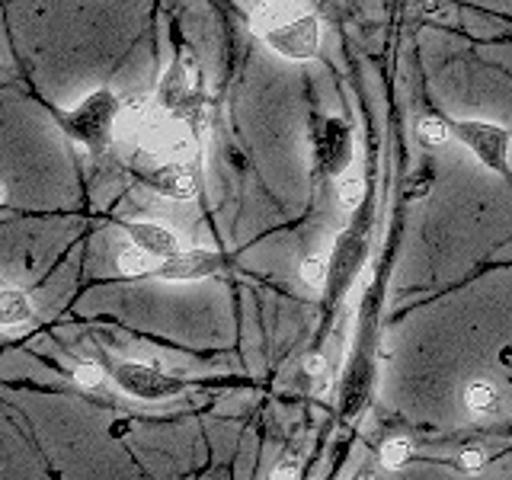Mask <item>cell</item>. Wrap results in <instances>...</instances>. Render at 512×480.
Returning <instances> with one entry per match:
<instances>
[{
  "mask_svg": "<svg viewBox=\"0 0 512 480\" xmlns=\"http://www.w3.org/2000/svg\"><path fill=\"white\" fill-rule=\"evenodd\" d=\"M119 109L122 103L112 90H93L87 100H80L74 109L58 112V125L77 144H84L87 151L103 154L112 144V138H116Z\"/></svg>",
  "mask_w": 512,
  "mask_h": 480,
  "instance_id": "obj_1",
  "label": "cell"
},
{
  "mask_svg": "<svg viewBox=\"0 0 512 480\" xmlns=\"http://www.w3.org/2000/svg\"><path fill=\"white\" fill-rule=\"evenodd\" d=\"M103 368L106 375L119 384V391L135 397V400H170V397H180L186 384L170 375L167 368H160L157 362H128V359H112L103 356Z\"/></svg>",
  "mask_w": 512,
  "mask_h": 480,
  "instance_id": "obj_2",
  "label": "cell"
},
{
  "mask_svg": "<svg viewBox=\"0 0 512 480\" xmlns=\"http://www.w3.org/2000/svg\"><path fill=\"white\" fill-rule=\"evenodd\" d=\"M157 106L170 112V116L176 119H186L192 122L199 116V106H202V84H199V68L196 61H192L189 55L176 58L164 80H160L157 87Z\"/></svg>",
  "mask_w": 512,
  "mask_h": 480,
  "instance_id": "obj_3",
  "label": "cell"
},
{
  "mask_svg": "<svg viewBox=\"0 0 512 480\" xmlns=\"http://www.w3.org/2000/svg\"><path fill=\"white\" fill-rule=\"evenodd\" d=\"M452 132L487 170L509 173V151H512L509 128L496 122H484V119H458L452 125Z\"/></svg>",
  "mask_w": 512,
  "mask_h": 480,
  "instance_id": "obj_4",
  "label": "cell"
},
{
  "mask_svg": "<svg viewBox=\"0 0 512 480\" xmlns=\"http://www.w3.org/2000/svg\"><path fill=\"white\" fill-rule=\"evenodd\" d=\"M263 42L285 61H314L324 42V26L314 13H298L292 20L279 23L276 29H269Z\"/></svg>",
  "mask_w": 512,
  "mask_h": 480,
  "instance_id": "obj_5",
  "label": "cell"
},
{
  "mask_svg": "<svg viewBox=\"0 0 512 480\" xmlns=\"http://www.w3.org/2000/svg\"><path fill=\"white\" fill-rule=\"evenodd\" d=\"M224 266V256L218 250H202V247H192V250H176L170 253L167 260H160L154 269V279H164V282H196V279H208L221 272Z\"/></svg>",
  "mask_w": 512,
  "mask_h": 480,
  "instance_id": "obj_6",
  "label": "cell"
},
{
  "mask_svg": "<svg viewBox=\"0 0 512 480\" xmlns=\"http://www.w3.org/2000/svg\"><path fill=\"white\" fill-rule=\"evenodd\" d=\"M365 250H368V221L356 224V228H349L343 237H340V244H336L333 250V260H330V292L333 298H340L346 288H349V279L356 276V272L362 269L365 263Z\"/></svg>",
  "mask_w": 512,
  "mask_h": 480,
  "instance_id": "obj_7",
  "label": "cell"
},
{
  "mask_svg": "<svg viewBox=\"0 0 512 480\" xmlns=\"http://www.w3.org/2000/svg\"><path fill=\"white\" fill-rule=\"evenodd\" d=\"M151 189L160 196L189 202L199 196V167L192 160H167L151 173Z\"/></svg>",
  "mask_w": 512,
  "mask_h": 480,
  "instance_id": "obj_8",
  "label": "cell"
},
{
  "mask_svg": "<svg viewBox=\"0 0 512 480\" xmlns=\"http://www.w3.org/2000/svg\"><path fill=\"white\" fill-rule=\"evenodd\" d=\"M317 157L330 176L346 173L349 160H352V135H349L346 122H340V119L324 122V135L317 138Z\"/></svg>",
  "mask_w": 512,
  "mask_h": 480,
  "instance_id": "obj_9",
  "label": "cell"
},
{
  "mask_svg": "<svg viewBox=\"0 0 512 480\" xmlns=\"http://www.w3.org/2000/svg\"><path fill=\"white\" fill-rule=\"evenodd\" d=\"M125 234L132 244L148 250L151 256H157V260H167L170 253L180 250V237H176L170 228H164V224H154V221H128Z\"/></svg>",
  "mask_w": 512,
  "mask_h": 480,
  "instance_id": "obj_10",
  "label": "cell"
},
{
  "mask_svg": "<svg viewBox=\"0 0 512 480\" xmlns=\"http://www.w3.org/2000/svg\"><path fill=\"white\" fill-rule=\"evenodd\" d=\"M32 317H36V304H32V298L23 292V288L7 285L4 292H0V327H4V333H13V330L32 324Z\"/></svg>",
  "mask_w": 512,
  "mask_h": 480,
  "instance_id": "obj_11",
  "label": "cell"
},
{
  "mask_svg": "<svg viewBox=\"0 0 512 480\" xmlns=\"http://www.w3.org/2000/svg\"><path fill=\"white\" fill-rule=\"evenodd\" d=\"M160 106L154 100H144V96H138V100H128L122 103L119 109V122H116V138H125V141H141L144 128H148V122L154 119V112Z\"/></svg>",
  "mask_w": 512,
  "mask_h": 480,
  "instance_id": "obj_12",
  "label": "cell"
},
{
  "mask_svg": "<svg viewBox=\"0 0 512 480\" xmlns=\"http://www.w3.org/2000/svg\"><path fill=\"white\" fill-rule=\"evenodd\" d=\"M298 13H304L298 0H260V4L253 7L250 26H253V32L266 36L269 29H276L279 23L292 20V16H298Z\"/></svg>",
  "mask_w": 512,
  "mask_h": 480,
  "instance_id": "obj_13",
  "label": "cell"
},
{
  "mask_svg": "<svg viewBox=\"0 0 512 480\" xmlns=\"http://www.w3.org/2000/svg\"><path fill=\"white\" fill-rule=\"evenodd\" d=\"M464 407H468V413H474V416H490L496 407H500V391H496V384L484 381V378L471 381L468 388H464Z\"/></svg>",
  "mask_w": 512,
  "mask_h": 480,
  "instance_id": "obj_14",
  "label": "cell"
},
{
  "mask_svg": "<svg viewBox=\"0 0 512 480\" xmlns=\"http://www.w3.org/2000/svg\"><path fill=\"white\" fill-rule=\"evenodd\" d=\"M119 272L128 279H138V276H154V269H157V256H151L148 250H141L138 244H132L128 240V247L119 250Z\"/></svg>",
  "mask_w": 512,
  "mask_h": 480,
  "instance_id": "obj_15",
  "label": "cell"
},
{
  "mask_svg": "<svg viewBox=\"0 0 512 480\" xmlns=\"http://www.w3.org/2000/svg\"><path fill=\"white\" fill-rule=\"evenodd\" d=\"M416 138H420V144H426V148H442L448 138H455V132L445 119L423 116L420 122H416Z\"/></svg>",
  "mask_w": 512,
  "mask_h": 480,
  "instance_id": "obj_16",
  "label": "cell"
},
{
  "mask_svg": "<svg viewBox=\"0 0 512 480\" xmlns=\"http://www.w3.org/2000/svg\"><path fill=\"white\" fill-rule=\"evenodd\" d=\"M336 202L343 208H359L365 202V176L359 170H349L336 183Z\"/></svg>",
  "mask_w": 512,
  "mask_h": 480,
  "instance_id": "obj_17",
  "label": "cell"
},
{
  "mask_svg": "<svg viewBox=\"0 0 512 480\" xmlns=\"http://www.w3.org/2000/svg\"><path fill=\"white\" fill-rule=\"evenodd\" d=\"M298 276H301L304 285H311V288L327 285L330 282V260H320V256H308V260H301Z\"/></svg>",
  "mask_w": 512,
  "mask_h": 480,
  "instance_id": "obj_18",
  "label": "cell"
},
{
  "mask_svg": "<svg viewBox=\"0 0 512 480\" xmlns=\"http://www.w3.org/2000/svg\"><path fill=\"white\" fill-rule=\"evenodd\" d=\"M410 442L407 439H391V442H384L381 448V464L388 471H397V468H404V464L410 461Z\"/></svg>",
  "mask_w": 512,
  "mask_h": 480,
  "instance_id": "obj_19",
  "label": "cell"
},
{
  "mask_svg": "<svg viewBox=\"0 0 512 480\" xmlns=\"http://www.w3.org/2000/svg\"><path fill=\"white\" fill-rule=\"evenodd\" d=\"M103 362L96 365V362H80L77 368H74V381L80 384V388H87V391H93V388H100L103 384Z\"/></svg>",
  "mask_w": 512,
  "mask_h": 480,
  "instance_id": "obj_20",
  "label": "cell"
},
{
  "mask_svg": "<svg viewBox=\"0 0 512 480\" xmlns=\"http://www.w3.org/2000/svg\"><path fill=\"white\" fill-rule=\"evenodd\" d=\"M458 468L464 474H480L484 471V452H480V448H464L458 455Z\"/></svg>",
  "mask_w": 512,
  "mask_h": 480,
  "instance_id": "obj_21",
  "label": "cell"
},
{
  "mask_svg": "<svg viewBox=\"0 0 512 480\" xmlns=\"http://www.w3.org/2000/svg\"><path fill=\"white\" fill-rule=\"evenodd\" d=\"M272 477H276V480H292V477H301V461H298L295 455L279 458V464H276V471H272Z\"/></svg>",
  "mask_w": 512,
  "mask_h": 480,
  "instance_id": "obj_22",
  "label": "cell"
},
{
  "mask_svg": "<svg viewBox=\"0 0 512 480\" xmlns=\"http://www.w3.org/2000/svg\"><path fill=\"white\" fill-rule=\"evenodd\" d=\"M324 356H317V352H314V356H308V359H304V368H308V375H320V372H324Z\"/></svg>",
  "mask_w": 512,
  "mask_h": 480,
  "instance_id": "obj_23",
  "label": "cell"
},
{
  "mask_svg": "<svg viewBox=\"0 0 512 480\" xmlns=\"http://www.w3.org/2000/svg\"><path fill=\"white\" fill-rule=\"evenodd\" d=\"M423 10L426 13H436L439 10V0H423Z\"/></svg>",
  "mask_w": 512,
  "mask_h": 480,
  "instance_id": "obj_24",
  "label": "cell"
}]
</instances>
